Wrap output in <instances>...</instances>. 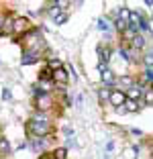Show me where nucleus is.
<instances>
[{"label": "nucleus", "mask_w": 153, "mask_h": 159, "mask_svg": "<svg viewBox=\"0 0 153 159\" xmlns=\"http://www.w3.org/2000/svg\"><path fill=\"white\" fill-rule=\"evenodd\" d=\"M4 20H6V19L2 16V14H0V29H2V25H4Z\"/></svg>", "instance_id": "obj_22"}, {"label": "nucleus", "mask_w": 153, "mask_h": 159, "mask_svg": "<svg viewBox=\"0 0 153 159\" xmlns=\"http://www.w3.org/2000/svg\"><path fill=\"white\" fill-rule=\"evenodd\" d=\"M65 19H67V14H59V16L55 19V23H57V25H61V23H65Z\"/></svg>", "instance_id": "obj_20"}, {"label": "nucleus", "mask_w": 153, "mask_h": 159, "mask_svg": "<svg viewBox=\"0 0 153 159\" xmlns=\"http://www.w3.org/2000/svg\"><path fill=\"white\" fill-rule=\"evenodd\" d=\"M131 45H133V49H137V51H139L141 47H145V39L141 37V35H135V37H133V43H131Z\"/></svg>", "instance_id": "obj_9"}, {"label": "nucleus", "mask_w": 153, "mask_h": 159, "mask_svg": "<svg viewBox=\"0 0 153 159\" xmlns=\"http://www.w3.org/2000/svg\"><path fill=\"white\" fill-rule=\"evenodd\" d=\"M59 67H63V66H61V61H59V59H51V61H49V70H51V71L59 70Z\"/></svg>", "instance_id": "obj_15"}, {"label": "nucleus", "mask_w": 153, "mask_h": 159, "mask_svg": "<svg viewBox=\"0 0 153 159\" xmlns=\"http://www.w3.org/2000/svg\"><path fill=\"white\" fill-rule=\"evenodd\" d=\"M29 133H33V135H37V137L47 135V133H49V125H47V118L43 116V114H37V116H35L31 122H29Z\"/></svg>", "instance_id": "obj_1"}, {"label": "nucleus", "mask_w": 153, "mask_h": 159, "mask_svg": "<svg viewBox=\"0 0 153 159\" xmlns=\"http://www.w3.org/2000/svg\"><path fill=\"white\" fill-rule=\"evenodd\" d=\"M0 33H2V35H10V33H12V19L4 20V25H2V29H0Z\"/></svg>", "instance_id": "obj_10"}, {"label": "nucleus", "mask_w": 153, "mask_h": 159, "mask_svg": "<svg viewBox=\"0 0 153 159\" xmlns=\"http://www.w3.org/2000/svg\"><path fill=\"white\" fill-rule=\"evenodd\" d=\"M108 100H110V104L112 106H116V108H123V104H125V92H110V96H108Z\"/></svg>", "instance_id": "obj_4"}, {"label": "nucleus", "mask_w": 153, "mask_h": 159, "mask_svg": "<svg viewBox=\"0 0 153 159\" xmlns=\"http://www.w3.org/2000/svg\"><path fill=\"white\" fill-rule=\"evenodd\" d=\"M39 57H41V51H37V49H29V51L23 55L21 61H23V66H31V63H35Z\"/></svg>", "instance_id": "obj_3"}, {"label": "nucleus", "mask_w": 153, "mask_h": 159, "mask_svg": "<svg viewBox=\"0 0 153 159\" xmlns=\"http://www.w3.org/2000/svg\"><path fill=\"white\" fill-rule=\"evenodd\" d=\"M51 78H53V82H55V84H59V86H65V84H67V74H65L63 67H59V70H55V71H51Z\"/></svg>", "instance_id": "obj_5"}, {"label": "nucleus", "mask_w": 153, "mask_h": 159, "mask_svg": "<svg viewBox=\"0 0 153 159\" xmlns=\"http://www.w3.org/2000/svg\"><path fill=\"white\" fill-rule=\"evenodd\" d=\"M0 151H8V143L6 141H0Z\"/></svg>", "instance_id": "obj_21"}, {"label": "nucleus", "mask_w": 153, "mask_h": 159, "mask_svg": "<svg viewBox=\"0 0 153 159\" xmlns=\"http://www.w3.org/2000/svg\"><path fill=\"white\" fill-rule=\"evenodd\" d=\"M139 96H143V86H131V88L127 90V96H125V98H129V100H137Z\"/></svg>", "instance_id": "obj_6"}, {"label": "nucleus", "mask_w": 153, "mask_h": 159, "mask_svg": "<svg viewBox=\"0 0 153 159\" xmlns=\"http://www.w3.org/2000/svg\"><path fill=\"white\" fill-rule=\"evenodd\" d=\"M100 71H102V82L104 84H114V75H112L110 70H106L104 63H100Z\"/></svg>", "instance_id": "obj_8"}, {"label": "nucleus", "mask_w": 153, "mask_h": 159, "mask_svg": "<svg viewBox=\"0 0 153 159\" xmlns=\"http://www.w3.org/2000/svg\"><path fill=\"white\" fill-rule=\"evenodd\" d=\"M39 78H41V82H45V80H49V78H51V70H49V67H47V70H43Z\"/></svg>", "instance_id": "obj_16"}, {"label": "nucleus", "mask_w": 153, "mask_h": 159, "mask_svg": "<svg viewBox=\"0 0 153 159\" xmlns=\"http://www.w3.org/2000/svg\"><path fill=\"white\" fill-rule=\"evenodd\" d=\"M121 84L125 86V88H131V86H133V80H131V78H123V80H121Z\"/></svg>", "instance_id": "obj_17"}, {"label": "nucleus", "mask_w": 153, "mask_h": 159, "mask_svg": "<svg viewBox=\"0 0 153 159\" xmlns=\"http://www.w3.org/2000/svg\"><path fill=\"white\" fill-rule=\"evenodd\" d=\"M98 29H102V31H106V20H104V19H100V20H98Z\"/></svg>", "instance_id": "obj_19"}, {"label": "nucleus", "mask_w": 153, "mask_h": 159, "mask_svg": "<svg viewBox=\"0 0 153 159\" xmlns=\"http://www.w3.org/2000/svg\"><path fill=\"white\" fill-rule=\"evenodd\" d=\"M33 149H35V151H43V147H45V141H43V139H37V141H33Z\"/></svg>", "instance_id": "obj_14"}, {"label": "nucleus", "mask_w": 153, "mask_h": 159, "mask_svg": "<svg viewBox=\"0 0 153 159\" xmlns=\"http://www.w3.org/2000/svg\"><path fill=\"white\" fill-rule=\"evenodd\" d=\"M123 106H127V110H129V112H135V110H137V100H129V98H125V104H123Z\"/></svg>", "instance_id": "obj_11"}, {"label": "nucleus", "mask_w": 153, "mask_h": 159, "mask_svg": "<svg viewBox=\"0 0 153 159\" xmlns=\"http://www.w3.org/2000/svg\"><path fill=\"white\" fill-rule=\"evenodd\" d=\"M29 29V20L25 16H19V19L12 20V31H27Z\"/></svg>", "instance_id": "obj_7"}, {"label": "nucleus", "mask_w": 153, "mask_h": 159, "mask_svg": "<svg viewBox=\"0 0 153 159\" xmlns=\"http://www.w3.org/2000/svg\"><path fill=\"white\" fill-rule=\"evenodd\" d=\"M65 155H67V151L61 147V149H55L53 151V155H51V159H65Z\"/></svg>", "instance_id": "obj_12"}, {"label": "nucleus", "mask_w": 153, "mask_h": 159, "mask_svg": "<svg viewBox=\"0 0 153 159\" xmlns=\"http://www.w3.org/2000/svg\"><path fill=\"white\" fill-rule=\"evenodd\" d=\"M116 29H118V31H123V33H125L127 29H129V23H127V20H123V19H116Z\"/></svg>", "instance_id": "obj_13"}, {"label": "nucleus", "mask_w": 153, "mask_h": 159, "mask_svg": "<svg viewBox=\"0 0 153 159\" xmlns=\"http://www.w3.org/2000/svg\"><path fill=\"white\" fill-rule=\"evenodd\" d=\"M129 29L133 31V33H137V31H141V29H149V25L145 23V19L139 12L129 10Z\"/></svg>", "instance_id": "obj_2"}, {"label": "nucleus", "mask_w": 153, "mask_h": 159, "mask_svg": "<svg viewBox=\"0 0 153 159\" xmlns=\"http://www.w3.org/2000/svg\"><path fill=\"white\" fill-rule=\"evenodd\" d=\"M145 100H147V104L153 102V94H151V90H147V92H145Z\"/></svg>", "instance_id": "obj_18"}]
</instances>
